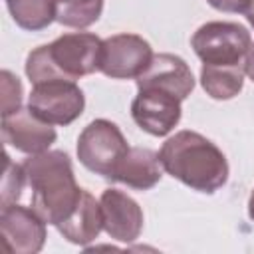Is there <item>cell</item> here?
Segmentation results:
<instances>
[{
	"label": "cell",
	"mask_w": 254,
	"mask_h": 254,
	"mask_svg": "<svg viewBox=\"0 0 254 254\" xmlns=\"http://www.w3.org/2000/svg\"><path fill=\"white\" fill-rule=\"evenodd\" d=\"M103 40L91 32H71L52 44L32 50L26 58V75L34 83L50 79L75 81L99 71Z\"/></svg>",
	"instance_id": "obj_3"
},
{
	"label": "cell",
	"mask_w": 254,
	"mask_h": 254,
	"mask_svg": "<svg viewBox=\"0 0 254 254\" xmlns=\"http://www.w3.org/2000/svg\"><path fill=\"white\" fill-rule=\"evenodd\" d=\"M56 137L58 133L52 123L40 119L30 107H20L10 115H2V139L20 153H44L56 143Z\"/></svg>",
	"instance_id": "obj_10"
},
{
	"label": "cell",
	"mask_w": 254,
	"mask_h": 254,
	"mask_svg": "<svg viewBox=\"0 0 254 254\" xmlns=\"http://www.w3.org/2000/svg\"><path fill=\"white\" fill-rule=\"evenodd\" d=\"M127 151V139L123 137L121 129L109 119H93L77 137L79 163L87 171L109 181Z\"/></svg>",
	"instance_id": "obj_5"
},
{
	"label": "cell",
	"mask_w": 254,
	"mask_h": 254,
	"mask_svg": "<svg viewBox=\"0 0 254 254\" xmlns=\"http://www.w3.org/2000/svg\"><path fill=\"white\" fill-rule=\"evenodd\" d=\"M46 220L32 208L10 204L0 210L2 242L12 254H36L46 242Z\"/></svg>",
	"instance_id": "obj_8"
},
{
	"label": "cell",
	"mask_w": 254,
	"mask_h": 254,
	"mask_svg": "<svg viewBox=\"0 0 254 254\" xmlns=\"http://www.w3.org/2000/svg\"><path fill=\"white\" fill-rule=\"evenodd\" d=\"M163 177V165L159 153L147 147H129L127 155L117 165L111 181L127 185L135 190L153 189Z\"/></svg>",
	"instance_id": "obj_13"
},
{
	"label": "cell",
	"mask_w": 254,
	"mask_h": 254,
	"mask_svg": "<svg viewBox=\"0 0 254 254\" xmlns=\"http://www.w3.org/2000/svg\"><path fill=\"white\" fill-rule=\"evenodd\" d=\"M137 89L169 91L181 101L194 89V77L189 64L175 54H155L147 69L135 79Z\"/></svg>",
	"instance_id": "obj_12"
},
{
	"label": "cell",
	"mask_w": 254,
	"mask_h": 254,
	"mask_svg": "<svg viewBox=\"0 0 254 254\" xmlns=\"http://www.w3.org/2000/svg\"><path fill=\"white\" fill-rule=\"evenodd\" d=\"M0 79H2V115H10L12 111L22 107L24 89L20 79L8 69L0 71Z\"/></svg>",
	"instance_id": "obj_19"
},
{
	"label": "cell",
	"mask_w": 254,
	"mask_h": 254,
	"mask_svg": "<svg viewBox=\"0 0 254 254\" xmlns=\"http://www.w3.org/2000/svg\"><path fill=\"white\" fill-rule=\"evenodd\" d=\"M28 107L46 123L65 127L83 113L85 95L75 81L50 79L32 85Z\"/></svg>",
	"instance_id": "obj_6"
},
{
	"label": "cell",
	"mask_w": 254,
	"mask_h": 254,
	"mask_svg": "<svg viewBox=\"0 0 254 254\" xmlns=\"http://www.w3.org/2000/svg\"><path fill=\"white\" fill-rule=\"evenodd\" d=\"M181 99L161 89H139L131 103L133 121L153 137L169 135L181 121Z\"/></svg>",
	"instance_id": "obj_9"
},
{
	"label": "cell",
	"mask_w": 254,
	"mask_h": 254,
	"mask_svg": "<svg viewBox=\"0 0 254 254\" xmlns=\"http://www.w3.org/2000/svg\"><path fill=\"white\" fill-rule=\"evenodd\" d=\"M159 159L163 171L192 190L212 194L228 181V161L224 153L204 135L183 129L169 137Z\"/></svg>",
	"instance_id": "obj_1"
},
{
	"label": "cell",
	"mask_w": 254,
	"mask_h": 254,
	"mask_svg": "<svg viewBox=\"0 0 254 254\" xmlns=\"http://www.w3.org/2000/svg\"><path fill=\"white\" fill-rule=\"evenodd\" d=\"M252 44L250 32L238 22H206L190 38L198 60L206 65H240Z\"/></svg>",
	"instance_id": "obj_4"
},
{
	"label": "cell",
	"mask_w": 254,
	"mask_h": 254,
	"mask_svg": "<svg viewBox=\"0 0 254 254\" xmlns=\"http://www.w3.org/2000/svg\"><path fill=\"white\" fill-rule=\"evenodd\" d=\"M12 20L28 32H40L56 20V0H4Z\"/></svg>",
	"instance_id": "obj_16"
},
{
	"label": "cell",
	"mask_w": 254,
	"mask_h": 254,
	"mask_svg": "<svg viewBox=\"0 0 254 254\" xmlns=\"http://www.w3.org/2000/svg\"><path fill=\"white\" fill-rule=\"evenodd\" d=\"M246 75L254 81V42L250 44L248 54H246Z\"/></svg>",
	"instance_id": "obj_21"
},
{
	"label": "cell",
	"mask_w": 254,
	"mask_h": 254,
	"mask_svg": "<svg viewBox=\"0 0 254 254\" xmlns=\"http://www.w3.org/2000/svg\"><path fill=\"white\" fill-rule=\"evenodd\" d=\"M214 10L218 12H230V14H244L248 0H206Z\"/></svg>",
	"instance_id": "obj_20"
},
{
	"label": "cell",
	"mask_w": 254,
	"mask_h": 254,
	"mask_svg": "<svg viewBox=\"0 0 254 254\" xmlns=\"http://www.w3.org/2000/svg\"><path fill=\"white\" fill-rule=\"evenodd\" d=\"M103 214V230L109 238L129 244L143 230V210L135 198L117 189H105L99 198Z\"/></svg>",
	"instance_id": "obj_11"
},
{
	"label": "cell",
	"mask_w": 254,
	"mask_h": 254,
	"mask_svg": "<svg viewBox=\"0 0 254 254\" xmlns=\"http://www.w3.org/2000/svg\"><path fill=\"white\" fill-rule=\"evenodd\" d=\"M56 228L67 242L77 246H87L103 230V214L99 200H95V196L83 189L75 210Z\"/></svg>",
	"instance_id": "obj_14"
},
{
	"label": "cell",
	"mask_w": 254,
	"mask_h": 254,
	"mask_svg": "<svg viewBox=\"0 0 254 254\" xmlns=\"http://www.w3.org/2000/svg\"><path fill=\"white\" fill-rule=\"evenodd\" d=\"M101 12L103 0H56V22L65 28H89Z\"/></svg>",
	"instance_id": "obj_17"
},
{
	"label": "cell",
	"mask_w": 254,
	"mask_h": 254,
	"mask_svg": "<svg viewBox=\"0 0 254 254\" xmlns=\"http://www.w3.org/2000/svg\"><path fill=\"white\" fill-rule=\"evenodd\" d=\"M24 185H26L24 167L22 165H16L10 159V155L6 153L4 155V177H2V189H0L2 190V198H0L2 208L18 202Z\"/></svg>",
	"instance_id": "obj_18"
},
{
	"label": "cell",
	"mask_w": 254,
	"mask_h": 254,
	"mask_svg": "<svg viewBox=\"0 0 254 254\" xmlns=\"http://www.w3.org/2000/svg\"><path fill=\"white\" fill-rule=\"evenodd\" d=\"M246 64L240 65H206L200 67V85L212 99H232L242 91Z\"/></svg>",
	"instance_id": "obj_15"
},
{
	"label": "cell",
	"mask_w": 254,
	"mask_h": 254,
	"mask_svg": "<svg viewBox=\"0 0 254 254\" xmlns=\"http://www.w3.org/2000/svg\"><path fill=\"white\" fill-rule=\"evenodd\" d=\"M248 216H250V220H254V189H252L250 198H248Z\"/></svg>",
	"instance_id": "obj_23"
},
{
	"label": "cell",
	"mask_w": 254,
	"mask_h": 254,
	"mask_svg": "<svg viewBox=\"0 0 254 254\" xmlns=\"http://www.w3.org/2000/svg\"><path fill=\"white\" fill-rule=\"evenodd\" d=\"M244 16H246L248 24L254 28V0H248V6H246V10H244Z\"/></svg>",
	"instance_id": "obj_22"
},
{
	"label": "cell",
	"mask_w": 254,
	"mask_h": 254,
	"mask_svg": "<svg viewBox=\"0 0 254 254\" xmlns=\"http://www.w3.org/2000/svg\"><path fill=\"white\" fill-rule=\"evenodd\" d=\"M153 56V48L143 36L115 34L103 40L99 71L111 79H137Z\"/></svg>",
	"instance_id": "obj_7"
},
{
	"label": "cell",
	"mask_w": 254,
	"mask_h": 254,
	"mask_svg": "<svg viewBox=\"0 0 254 254\" xmlns=\"http://www.w3.org/2000/svg\"><path fill=\"white\" fill-rule=\"evenodd\" d=\"M26 185L32 189L30 206L52 226H60L77 206L83 189L75 183L71 159L64 151L28 155L22 163Z\"/></svg>",
	"instance_id": "obj_2"
}]
</instances>
